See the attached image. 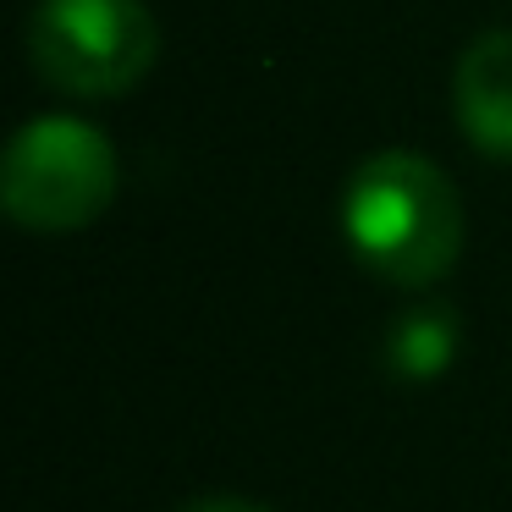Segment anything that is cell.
I'll list each match as a JSON object with an SVG mask.
<instances>
[{
	"label": "cell",
	"instance_id": "cell-1",
	"mask_svg": "<svg viewBox=\"0 0 512 512\" xmlns=\"http://www.w3.org/2000/svg\"><path fill=\"white\" fill-rule=\"evenodd\" d=\"M342 237L375 281L402 292L435 287L463 254V204L435 160L380 149L342 188Z\"/></svg>",
	"mask_w": 512,
	"mask_h": 512
},
{
	"label": "cell",
	"instance_id": "cell-2",
	"mask_svg": "<svg viewBox=\"0 0 512 512\" xmlns=\"http://www.w3.org/2000/svg\"><path fill=\"white\" fill-rule=\"evenodd\" d=\"M116 199V149L78 116H34L0 155V210L23 232H83Z\"/></svg>",
	"mask_w": 512,
	"mask_h": 512
},
{
	"label": "cell",
	"instance_id": "cell-3",
	"mask_svg": "<svg viewBox=\"0 0 512 512\" xmlns=\"http://www.w3.org/2000/svg\"><path fill=\"white\" fill-rule=\"evenodd\" d=\"M160 56L144 0H39L28 17V61L72 100H116L138 89Z\"/></svg>",
	"mask_w": 512,
	"mask_h": 512
},
{
	"label": "cell",
	"instance_id": "cell-4",
	"mask_svg": "<svg viewBox=\"0 0 512 512\" xmlns=\"http://www.w3.org/2000/svg\"><path fill=\"white\" fill-rule=\"evenodd\" d=\"M452 105L463 138L490 160H512V28L479 34L457 56Z\"/></svg>",
	"mask_w": 512,
	"mask_h": 512
},
{
	"label": "cell",
	"instance_id": "cell-5",
	"mask_svg": "<svg viewBox=\"0 0 512 512\" xmlns=\"http://www.w3.org/2000/svg\"><path fill=\"white\" fill-rule=\"evenodd\" d=\"M457 314L446 303H424V309H408L397 325L386 331V369L408 386H430L452 369L457 358Z\"/></svg>",
	"mask_w": 512,
	"mask_h": 512
},
{
	"label": "cell",
	"instance_id": "cell-6",
	"mask_svg": "<svg viewBox=\"0 0 512 512\" xmlns=\"http://www.w3.org/2000/svg\"><path fill=\"white\" fill-rule=\"evenodd\" d=\"M177 512H270V507L243 501V496H204V501H188V507H177Z\"/></svg>",
	"mask_w": 512,
	"mask_h": 512
}]
</instances>
